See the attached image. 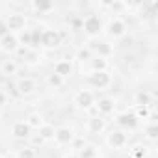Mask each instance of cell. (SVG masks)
Returning a JSON list of instances; mask_svg holds the SVG:
<instances>
[{"label":"cell","instance_id":"1","mask_svg":"<svg viewBox=\"0 0 158 158\" xmlns=\"http://www.w3.org/2000/svg\"><path fill=\"white\" fill-rule=\"evenodd\" d=\"M86 82H88V89H106L110 88L112 84V76L108 71H99V73H89L88 78H86Z\"/></svg>","mask_w":158,"mask_h":158},{"label":"cell","instance_id":"2","mask_svg":"<svg viewBox=\"0 0 158 158\" xmlns=\"http://www.w3.org/2000/svg\"><path fill=\"white\" fill-rule=\"evenodd\" d=\"M95 93L91 89H78L73 97V104L78 106V108H84V110H89L93 104H95Z\"/></svg>","mask_w":158,"mask_h":158},{"label":"cell","instance_id":"3","mask_svg":"<svg viewBox=\"0 0 158 158\" xmlns=\"http://www.w3.org/2000/svg\"><path fill=\"white\" fill-rule=\"evenodd\" d=\"M106 143H108L112 149H115V151L125 149L127 143H128V132L123 130V128H121V130H112V132L106 134Z\"/></svg>","mask_w":158,"mask_h":158},{"label":"cell","instance_id":"4","mask_svg":"<svg viewBox=\"0 0 158 158\" xmlns=\"http://www.w3.org/2000/svg\"><path fill=\"white\" fill-rule=\"evenodd\" d=\"M6 28L10 34H19L23 30H26V19L21 13H10L6 19Z\"/></svg>","mask_w":158,"mask_h":158},{"label":"cell","instance_id":"5","mask_svg":"<svg viewBox=\"0 0 158 158\" xmlns=\"http://www.w3.org/2000/svg\"><path fill=\"white\" fill-rule=\"evenodd\" d=\"M82 26H84V30H86L89 39H97V35H99V32L102 28V23H101V19L97 15H88L82 21Z\"/></svg>","mask_w":158,"mask_h":158},{"label":"cell","instance_id":"6","mask_svg":"<svg viewBox=\"0 0 158 158\" xmlns=\"http://www.w3.org/2000/svg\"><path fill=\"white\" fill-rule=\"evenodd\" d=\"M52 141H56L58 147L71 145V143L74 141V132H73V128H69V127H60V128H56Z\"/></svg>","mask_w":158,"mask_h":158},{"label":"cell","instance_id":"7","mask_svg":"<svg viewBox=\"0 0 158 158\" xmlns=\"http://www.w3.org/2000/svg\"><path fill=\"white\" fill-rule=\"evenodd\" d=\"M106 34H108L110 37H114V39L123 37V35L127 34V23H125L121 17H114V19L108 23V26H106Z\"/></svg>","mask_w":158,"mask_h":158},{"label":"cell","instance_id":"8","mask_svg":"<svg viewBox=\"0 0 158 158\" xmlns=\"http://www.w3.org/2000/svg\"><path fill=\"white\" fill-rule=\"evenodd\" d=\"M91 43H93V45H89L91 54H99V58H102V60H106V58H110V56L114 54V47H112L110 43H106V41H97V39H91Z\"/></svg>","mask_w":158,"mask_h":158},{"label":"cell","instance_id":"9","mask_svg":"<svg viewBox=\"0 0 158 158\" xmlns=\"http://www.w3.org/2000/svg\"><path fill=\"white\" fill-rule=\"evenodd\" d=\"M95 108H97V114L101 117H106L110 114H114V108H115V102L112 97H102V99H97L95 101Z\"/></svg>","mask_w":158,"mask_h":158},{"label":"cell","instance_id":"10","mask_svg":"<svg viewBox=\"0 0 158 158\" xmlns=\"http://www.w3.org/2000/svg\"><path fill=\"white\" fill-rule=\"evenodd\" d=\"M86 128H88L89 134H102L106 130V119L101 117V115H93V117L88 119Z\"/></svg>","mask_w":158,"mask_h":158},{"label":"cell","instance_id":"11","mask_svg":"<svg viewBox=\"0 0 158 158\" xmlns=\"http://www.w3.org/2000/svg\"><path fill=\"white\" fill-rule=\"evenodd\" d=\"M37 89V84H35V80L34 78H21V80L17 82V91H19V95H32L34 91Z\"/></svg>","mask_w":158,"mask_h":158},{"label":"cell","instance_id":"12","mask_svg":"<svg viewBox=\"0 0 158 158\" xmlns=\"http://www.w3.org/2000/svg\"><path fill=\"white\" fill-rule=\"evenodd\" d=\"M54 74H58L60 78H65L67 76H71L73 74V63H71V60H60V61H56L54 63Z\"/></svg>","mask_w":158,"mask_h":158},{"label":"cell","instance_id":"13","mask_svg":"<svg viewBox=\"0 0 158 158\" xmlns=\"http://www.w3.org/2000/svg\"><path fill=\"white\" fill-rule=\"evenodd\" d=\"M19 39H17V34H6L2 39H0V48H4L6 52H15L19 48Z\"/></svg>","mask_w":158,"mask_h":158},{"label":"cell","instance_id":"14","mask_svg":"<svg viewBox=\"0 0 158 158\" xmlns=\"http://www.w3.org/2000/svg\"><path fill=\"white\" fill-rule=\"evenodd\" d=\"M11 134L19 139H28L32 136V128L26 125V121H17L13 127H11Z\"/></svg>","mask_w":158,"mask_h":158},{"label":"cell","instance_id":"15","mask_svg":"<svg viewBox=\"0 0 158 158\" xmlns=\"http://www.w3.org/2000/svg\"><path fill=\"white\" fill-rule=\"evenodd\" d=\"M60 41H61V37H60L58 30H45L43 35H41V43L45 47H58Z\"/></svg>","mask_w":158,"mask_h":158},{"label":"cell","instance_id":"16","mask_svg":"<svg viewBox=\"0 0 158 158\" xmlns=\"http://www.w3.org/2000/svg\"><path fill=\"white\" fill-rule=\"evenodd\" d=\"M0 73L4 76H15L19 73V63L15 60H4L2 65H0Z\"/></svg>","mask_w":158,"mask_h":158},{"label":"cell","instance_id":"17","mask_svg":"<svg viewBox=\"0 0 158 158\" xmlns=\"http://www.w3.org/2000/svg\"><path fill=\"white\" fill-rule=\"evenodd\" d=\"M152 102H154V97H152L149 91H138V93H136V102H134V106H147V108H151Z\"/></svg>","mask_w":158,"mask_h":158},{"label":"cell","instance_id":"18","mask_svg":"<svg viewBox=\"0 0 158 158\" xmlns=\"http://www.w3.org/2000/svg\"><path fill=\"white\" fill-rule=\"evenodd\" d=\"M117 125L119 127H123V128H132V127H136L138 125V119H136V115L134 114H121L119 117H117Z\"/></svg>","mask_w":158,"mask_h":158},{"label":"cell","instance_id":"19","mask_svg":"<svg viewBox=\"0 0 158 158\" xmlns=\"http://www.w3.org/2000/svg\"><path fill=\"white\" fill-rule=\"evenodd\" d=\"M24 121H26V125H28L32 130H34V128L37 130V128H39V127L45 123V121H43V115H41V114H37V112H32V114H30V115H28Z\"/></svg>","mask_w":158,"mask_h":158},{"label":"cell","instance_id":"20","mask_svg":"<svg viewBox=\"0 0 158 158\" xmlns=\"http://www.w3.org/2000/svg\"><path fill=\"white\" fill-rule=\"evenodd\" d=\"M54 130H56V128H54L52 125H48V123H43V125L37 128V132H39L37 136H39L43 141H47V139H52V138H54Z\"/></svg>","mask_w":158,"mask_h":158},{"label":"cell","instance_id":"21","mask_svg":"<svg viewBox=\"0 0 158 158\" xmlns=\"http://www.w3.org/2000/svg\"><path fill=\"white\" fill-rule=\"evenodd\" d=\"M156 134H158V127H156V123L149 121V123L145 125V138H147L149 141H154V139H156Z\"/></svg>","mask_w":158,"mask_h":158},{"label":"cell","instance_id":"22","mask_svg":"<svg viewBox=\"0 0 158 158\" xmlns=\"http://www.w3.org/2000/svg\"><path fill=\"white\" fill-rule=\"evenodd\" d=\"M134 115H136L138 121H139L141 117L147 119V117L151 115V108H147V106H134Z\"/></svg>","mask_w":158,"mask_h":158},{"label":"cell","instance_id":"23","mask_svg":"<svg viewBox=\"0 0 158 158\" xmlns=\"http://www.w3.org/2000/svg\"><path fill=\"white\" fill-rule=\"evenodd\" d=\"M15 156L17 158H35V149L34 147H23Z\"/></svg>","mask_w":158,"mask_h":158},{"label":"cell","instance_id":"24","mask_svg":"<svg viewBox=\"0 0 158 158\" xmlns=\"http://www.w3.org/2000/svg\"><path fill=\"white\" fill-rule=\"evenodd\" d=\"M47 80H48V84H50V86H63V78H60V76H58V74H54V73L47 76Z\"/></svg>","mask_w":158,"mask_h":158},{"label":"cell","instance_id":"25","mask_svg":"<svg viewBox=\"0 0 158 158\" xmlns=\"http://www.w3.org/2000/svg\"><path fill=\"white\" fill-rule=\"evenodd\" d=\"M6 104H8V91L0 89V108H4Z\"/></svg>","mask_w":158,"mask_h":158},{"label":"cell","instance_id":"26","mask_svg":"<svg viewBox=\"0 0 158 158\" xmlns=\"http://www.w3.org/2000/svg\"><path fill=\"white\" fill-rule=\"evenodd\" d=\"M32 8H37V10H52L54 6L52 4H41L39 2V4H32Z\"/></svg>","mask_w":158,"mask_h":158},{"label":"cell","instance_id":"27","mask_svg":"<svg viewBox=\"0 0 158 158\" xmlns=\"http://www.w3.org/2000/svg\"><path fill=\"white\" fill-rule=\"evenodd\" d=\"M0 158H2V156H0Z\"/></svg>","mask_w":158,"mask_h":158}]
</instances>
